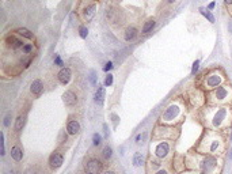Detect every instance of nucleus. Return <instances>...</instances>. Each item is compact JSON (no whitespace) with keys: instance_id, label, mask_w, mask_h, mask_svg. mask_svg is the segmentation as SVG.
<instances>
[{"instance_id":"f257e3e1","label":"nucleus","mask_w":232,"mask_h":174,"mask_svg":"<svg viewBox=\"0 0 232 174\" xmlns=\"http://www.w3.org/2000/svg\"><path fill=\"white\" fill-rule=\"evenodd\" d=\"M103 170V163L97 158H91L86 163V173L87 174H99Z\"/></svg>"},{"instance_id":"aec40b11","label":"nucleus","mask_w":232,"mask_h":174,"mask_svg":"<svg viewBox=\"0 0 232 174\" xmlns=\"http://www.w3.org/2000/svg\"><path fill=\"white\" fill-rule=\"evenodd\" d=\"M25 121H26V118H25V116H19L18 118H16V121H15V129L18 130H22V128L25 127Z\"/></svg>"},{"instance_id":"423d86ee","label":"nucleus","mask_w":232,"mask_h":174,"mask_svg":"<svg viewBox=\"0 0 232 174\" xmlns=\"http://www.w3.org/2000/svg\"><path fill=\"white\" fill-rule=\"evenodd\" d=\"M49 163H50V166L53 167V169H59V167L63 165V155L59 152L52 154L50 158H49Z\"/></svg>"},{"instance_id":"393cba45","label":"nucleus","mask_w":232,"mask_h":174,"mask_svg":"<svg viewBox=\"0 0 232 174\" xmlns=\"http://www.w3.org/2000/svg\"><path fill=\"white\" fill-rule=\"evenodd\" d=\"M31 50H33V45H31V44H27V45H23L22 46V52L25 54H29Z\"/></svg>"},{"instance_id":"f8f14e48","label":"nucleus","mask_w":232,"mask_h":174,"mask_svg":"<svg viewBox=\"0 0 232 174\" xmlns=\"http://www.w3.org/2000/svg\"><path fill=\"white\" fill-rule=\"evenodd\" d=\"M103 99H105V87L98 86V90H97V92H95V102H97L98 105H102Z\"/></svg>"},{"instance_id":"a878e982","label":"nucleus","mask_w":232,"mask_h":174,"mask_svg":"<svg viewBox=\"0 0 232 174\" xmlns=\"http://www.w3.org/2000/svg\"><path fill=\"white\" fill-rule=\"evenodd\" d=\"M90 83L91 85H97V74H95V71H90Z\"/></svg>"},{"instance_id":"cd10ccee","label":"nucleus","mask_w":232,"mask_h":174,"mask_svg":"<svg viewBox=\"0 0 232 174\" xmlns=\"http://www.w3.org/2000/svg\"><path fill=\"white\" fill-rule=\"evenodd\" d=\"M198 67H200V60H196L193 64V68H191V75H196V72L198 71Z\"/></svg>"},{"instance_id":"c9c22d12","label":"nucleus","mask_w":232,"mask_h":174,"mask_svg":"<svg viewBox=\"0 0 232 174\" xmlns=\"http://www.w3.org/2000/svg\"><path fill=\"white\" fill-rule=\"evenodd\" d=\"M216 147H217V141H214L213 144H212V147H210V150L212 151H214V150H216Z\"/></svg>"},{"instance_id":"58836bf2","label":"nucleus","mask_w":232,"mask_h":174,"mask_svg":"<svg viewBox=\"0 0 232 174\" xmlns=\"http://www.w3.org/2000/svg\"><path fill=\"white\" fill-rule=\"evenodd\" d=\"M156 174H167V173L164 172V170H160V172H158V173H156Z\"/></svg>"},{"instance_id":"c85d7f7f","label":"nucleus","mask_w":232,"mask_h":174,"mask_svg":"<svg viewBox=\"0 0 232 174\" xmlns=\"http://www.w3.org/2000/svg\"><path fill=\"white\" fill-rule=\"evenodd\" d=\"M113 85V75H107V76H106V79H105V86H107V87H109V86H111Z\"/></svg>"},{"instance_id":"6ab92c4d","label":"nucleus","mask_w":232,"mask_h":174,"mask_svg":"<svg viewBox=\"0 0 232 174\" xmlns=\"http://www.w3.org/2000/svg\"><path fill=\"white\" fill-rule=\"evenodd\" d=\"M200 12H201L202 15H204L205 18H206L210 23H213V22H214V16L209 12V10H206V8H204V7H200Z\"/></svg>"},{"instance_id":"473e14b6","label":"nucleus","mask_w":232,"mask_h":174,"mask_svg":"<svg viewBox=\"0 0 232 174\" xmlns=\"http://www.w3.org/2000/svg\"><path fill=\"white\" fill-rule=\"evenodd\" d=\"M2 155H4V135L2 133Z\"/></svg>"},{"instance_id":"1a4fd4ad","label":"nucleus","mask_w":232,"mask_h":174,"mask_svg":"<svg viewBox=\"0 0 232 174\" xmlns=\"http://www.w3.org/2000/svg\"><path fill=\"white\" fill-rule=\"evenodd\" d=\"M30 90H31V92H33L34 95H39L42 92V90H43V85H42V82L39 79H37V80H34L33 83H31V86H30Z\"/></svg>"},{"instance_id":"37998d69","label":"nucleus","mask_w":232,"mask_h":174,"mask_svg":"<svg viewBox=\"0 0 232 174\" xmlns=\"http://www.w3.org/2000/svg\"><path fill=\"white\" fill-rule=\"evenodd\" d=\"M231 139H232V136H231Z\"/></svg>"},{"instance_id":"9d476101","label":"nucleus","mask_w":232,"mask_h":174,"mask_svg":"<svg viewBox=\"0 0 232 174\" xmlns=\"http://www.w3.org/2000/svg\"><path fill=\"white\" fill-rule=\"evenodd\" d=\"M225 116H227V110L225 109H219L217 110V113L214 114V117H213V124L214 125H220V124L223 123V120L225 118Z\"/></svg>"},{"instance_id":"7c9ffc66","label":"nucleus","mask_w":232,"mask_h":174,"mask_svg":"<svg viewBox=\"0 0 232 174\" xmlns=\"http://www.w3.org/2000/svg\"><path fill=\"white\" fill-rule=\"evenodd\" d=\"M54 63H56V64L59 65V67H63V61H61V59H60L59 56L54 57Z\"/></svg>"},{"instance_id":"c756f323","label":"nucleus","mask_w":232,"mask_h":174,"mask_svg":"<svg viewBox=\"0 0 232 174\" xmlns=\"http://www.w3.org/2000/svg\"><path fill=\"white\" fill-rule=\"evenodd\" d=\"M11 117H12V114H11V113H7V116H5V118H4V127H10Z\"/></svg>"},{"instance_id":"b1692460","label":"nucleus","mask_w":232,"mask_h":174,"mask_svg":"<svg viewBox=\"0 0 232 174\" xmlns=\"http://www.w3.org/2000/svg\"><path fill=\"white\" fill-rule=\"evenodd\" d=\"M79 34L82 38H87V34H88V30H87L86 26H80L79 27Z\"/></svg>"},{"instance_id":"0eeeda50","label":"nucleus","mask_w":232,"mask_h":174,"mask_svg":"<svg viewBox=\"0 0 232 174\" xmlns=\"http://www.w3.org/2000/svg\"><path fill=\"white\" fill-rule=\"evenodd\" d=\"M95 10H97V5L95 4H91L88 5V7L84 8V11H83V18H84V21H91L92 18H94L95 15Z\"/></svg>"},{"instance_id":"a19ab883","label":"nucleus","mask_w":232,"mask_h":174,"mask_svg":"<svg viewBox=\"0 0 232 174\" xmlns=\"http://www.w3.org/2000/svg\"><path fill=\"white\" fill-rule=\"evenodd\" d=\"M167 2H169V3H174V2H175V0H167Z\"/></svg>"},{"instance_id":"6e6552de","label":"nucleus","mask_w":232,"mask_h":174,"mask_svg":"<svg viewBox=\"0 0 232 174\" xmlns=\"http://www.w3.org/2000/svg\"><path fill=\"white\" fill-rule=\"evenodd\" d=\"M67 130H68L69 135H76V133H79V130H80V124L75 120L69 121L68 125H67Z\"/></svg>"},{"instance_id":"dca6fc26","label":"nucleus","mask_w":232,"mask_h":174,"mask_svg":"<svg viewBox=\"0 0 232 174\" xmlns=\"http://www.w3.org/2000/svg\"><path fill=\"white\" fill-rule=\"evenodd\" d=\"M16 33H18L19 36H22V37H25V38H27V40L34 38V34L31 33L30 30L25 29V27H19V29H16Z\"/></svg>"},{"instance_id":"f704fd0d","label":"nucleus","mask_w":232,"mask_h":174,"mask_svg":"<svg viewBox=\"0 0 232 174\" xmlns=\"http://www.w3.org/2000/svg\"><path fill=\"white\" fill-rule=\"evenodd\" d=\"M214 5H216V3H214V2H212L210 4L208 5V10H213V8H214Z\"/></svg>"},{"instance_id":"e433bc0d","label":"nucleus","mask_w":232,"mask_h":174,"mask_svg":"<svg viewBox=\"0 0 232 174\" xmlns=\"http://www.w3.org/2000/svg\"><path fill=\"white\" fill-rule=\"evenodd\" d=\"M224 2H225V4H228V5L232 4V0H224Z\"/></svg>"},{"instance_id":"72a5a7b5","label":"nucleus","mask_w":232,"mask_h":174,"mask_svg":"<svg viewBox=\"0 0 232 174\" xmlns=\"http://www.w3.org/2000/svg\"><path fill=\"white\" fill-rule=\"evenodd\" d=\"M144 137H145V133H143V135H138L137 137H136V141H137V143H140L141 140H144Z\"/></svg>"},{"instance_id":"bb28decb","label":"nucleus","mask_w":232,"mask_h":174,"mask_svg":"<svg viewBox=\"0 0 232 174\" xmlns=\"http://www.w3.org/2000/svg\"><path fill=\"white\" fill-rule=\"evenodd\" d=\"M92 143H94V146H99L101 144V135L94 133V136H92Z\"/></svg>"},{"instance_id":"f3484780","label":"nucleus","mask_w":232,"mask_h":174,"mask_svg":"<svg viewBox=\"0 0 232 174\" xmlns=\"http://www.w3.org/2000/svg\"><path fill=\"white\" fill-rule=\"evenodd\" d=\"M216 98L217 99H224L225 97L228 95V90L225 89L224 86H220V87H217V90H216Z\"/></svg>"},{"instance_id":"39448f33","label":"nucleus","mask_w":232,"mask_h":174,"mask_svg":"<svg viewBox=\"0 0 232 174\" xmlns=\"http://www.w3.org/2000/svg\"><path fill=\"white\" fill-rule=\"evenodd\" d=\"M71 76H72V72L69 68H61V71L57 75L60 83H63V85H68L69 80H71Z\"/></svg>"},{"instance_id":"a211bd4d","label":"nucleus","mask_w":232,"mask_h":174,"mask_svg":"<svg viewBox=\"0 0 232 174\" xmlns=\"http://www.w3.org/2000/svg\"><path fill=\"white\" fill-rule=\"evenodd\" d=\"M155 19H148V21L144 23V27H143V33L144 34H147V33H149L151 30H152L153 27H155Z\"/></svg>"},{"instance_id":"79ce46f5","label":"nucleus","mask_w":232,"mask_h":174,"mask_svg":"<svg viewBox=\"0 0 232 174\" xmlns=\"http://www.w3.org/2000/svg\"><path fill=\"white\" fill-rule=\"evenodd\" d=\"M8 174H15V173H14V172H11V173H8Z\"/></svg>"},{"instance_id":"412c9836","label":"nucleus","mask_w":232,"mask_h":174,"mask_svg":"<svg viewBox=\"0 0 232 174\" xmlns=\"http://www.w3.org/2000/svg\"><path fill=\"white\" fill-rule=\"evenodd\" d=\"M204 166H205V169H206V170H212L214 166H216V161H214L213 158H206Z\"/></svg>"},{"instance_id":"5701e85b","label":"nucleus","mask_w":232,"mask_h":174,"mask_svg":"<svg viewBox=\"0 0 232 174\" xmlns=\"http://www.w3.org/2000/svg\"><path fill=\"white\" fill-rule=\"evenodd\" d=\"M102 156L105 159H110L111 158V148H110L109 146H106L105 148H103V151H102Z\"/></svg>"},{"instance_id":"2eb2a0df","label":"nucleus","mask_w":232,"mask_h":174,"mask_svg":"<svg viewBox=\"0 0 232 174\" xmlns=\"http://www.w3.org/2000/svg\"><path fill=\"white\" fill-rule=\"evenodd\" d=\"M11 156H12V159L14 161H22V158H23V152H22V150L19 148L18 146H15V147H12L11 148Z\"/></svg>"},{"instance_id":"7ed1b4c3","label":"nucleus","mask_w":232,"mask_h":174,"mask_svg":"<svg viewBox=\"0 0 232 174\" xmlns=\"http://www.w3.org/2000/svg\"><path fill=\"white\" fill-rule=\"evenodd\" d=\"M63 101L67 106H75L77 102V98H76V95H75L73 91L68 90V91H65L63 94Z\"/></svg>"},{"instance_id":"f03ea898","label":"nucleus","mask_w":232,"mask_h":174,"mask_svg":"<svg viewBox=\"0 0 232 174\" xmlns=\"http://www.w3.org/2000/svg\"><path fill=\"white\" fill-rule=\"evenodd\" d=\"M178 114H179V108H178L176 105H171V106H169V108L166 109V112H164L163 120H164V121L174 120V118H175Z\"/></svg>"},{"instance_id":"20e7f679","label":"nucleus","mask_w":232,"mask_h":174,"mask_svg":"<svg viewBox=\"0 0 232 174\" xmlns=\"http://www.w3.org/2000/svg\"><path fill=\"white\" fill-rule=\"evenodd\" d=\"M4 41L10 48H12V49H18V48H22L23 46V42L21 41V40L16 38L15 36H11V34H8V36L5 37Z\"/></svg>"},{"instance_id":"4be33fe9","label":"nucleus","mask_w":232,"mask_h":174,"mask_svg":"<svg viewBox=\"0 0 232 174\" xmlns=\"http://www.w3.org/2000/svg\"><path fill=\"white\" fill-rule=\"evenodd\" d=\"M143 161H144V158H143V155L141 154H135V156H133V163H135V166H140V165H143Z\"/></svg>"},{"instance_id":"2f4dec72","label":"nucleus","mask_w":232,"mask_h":174,"mask_svg":"<svg viewBox=\"0 0 232 174\" xmlns=\"http://www.w3.org/2000/svg\"><path fill=\"white\" fill-rule=\"evenodd\" d=\"M111 68H113V63L109 61V63H106V65H105V68H103V69H105V71H110Z\"/></svg>"},{"instance_id":"4c0bfd02","label":"nucleus","mask_w":232,"mask_h":174,"mask_svg":"<svg viewBox=\"0 0 232 174\" xmlns=\"http://www.w3.org/2000/svg\"><path fill=\"white\" fill-rule=\"evenodd\" d=\"M105 174H115V173L111 172V170H107V172H105Z\"/></svg>"},{"instance_id":"4468645a","label":"nucleus","mask_w":232,"mask_h":174,"mask_svg":"<svg viewBox=\"0 0 232 174\" xmlns=\"http://www.w3.org/2000/svg\"><path fill=\"white\" fill-rule=\"evenodd\" d=\"M220 82H221V78L219 75H210L206 80V85L209 87H217L220 85Z\"/></svg>"},{"instance_id":"9b49d317","label":"nucleus","mask_w":232,"mask_h":174,"mask_svg":"<svg viewBox=\"0 0 232 174\" xmlns=\"http://www.w3.org/2000/svg\"><path fill=\"white\" fill-rule=\"evenodd\" d=\"M169 152V144L167 143H160L158 147H156V155L159 158H164Z\"/></svg>"},{"instance_id":"ddd939ff","label":"nucleus","mask_w":232,"mask_h":174,"mask_svg":"<svg viewBox=\"0 0 232 174\" xmlns=\"http://www.w3.org/2000/svg\"><path fill=\"white\" fill-rule=\"evenodd\" d=\"M137 29L133 27V26H130V27H128L125 30V40L126 41H133V40L137 37Z\"/></svg>"},{"instance_id":"ea45409f","label":"nucleus","mask_w":232,"mask_h":174,"mask_svg":"<svg viewBox=\"0 0 232 174\" xmlns=\"http://www.w3.org/2000/svg\"><path fill=\"white\" fill-rule=\"evenodd\" d=\"M230 30H231V31H232V21H231V22H230Z\"/></svg>"}]
</instances>
